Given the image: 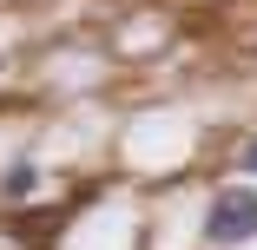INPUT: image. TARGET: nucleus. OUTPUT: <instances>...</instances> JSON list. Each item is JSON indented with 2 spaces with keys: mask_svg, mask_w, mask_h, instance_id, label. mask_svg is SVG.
Here are the masks:
<instances>
[{
  "mask_svg": "<svg viewBox=\"0 0 257 250\" xmlns=\"http://www.w3.org/2000/svg\"><path fill=\"white\" fill-rule=\"evenodd\" d=\"M244 171H257V138H250V145H244Z\"/></svg>",
  "mask_w": 257,
  "mask_h": 250,
  "instance_id": "7ed1b4c3",
  "label": "nucleus"
},
{
  "mask_svg": "<svg viewBox=\"0 0 257 250\" xmlns=\"http://www.w3.org/2000/svg\"><path fill=\"white\" fill-rule=\"evenodd\" d=\"M33 184H40V165L20 158V165H7V178H0V197H7V204H20V197H33Z\"/></svg>",
  "mask_w": 257,
  "mask_h": 250,
  "instance_id": "f03ea898",
  "label": "nucleus"
},
{
  "mask_svg": "<svg viewBox=\"0 0 257 250\" xmlns=\"http://www.w3.org/2000/svg\"><path fill=\"white\" fill-rule=\"evenodd\" d=\"M204 237L211 243H250L257 237V191H218L204 211Z\"/></svg>",
  "mask_w": 257,
  "mask_h": 250,
  "instance_id": "f257e3e1",
  "label": "nucleus"
}]
</instances>
